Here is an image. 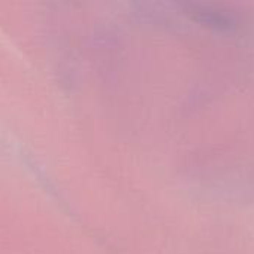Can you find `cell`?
I'll use <instances>...</instances> for the list:
<instances>
[]
</instances>
